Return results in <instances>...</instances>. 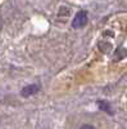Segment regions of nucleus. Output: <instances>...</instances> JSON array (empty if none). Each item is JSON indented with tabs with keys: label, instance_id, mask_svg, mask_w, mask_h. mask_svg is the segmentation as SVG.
<instances>
[{
	"label": "nucleus",
	"instance_id": "nucleus-3",
	"mask_svg": "<svg viewBox=\"0 0 127 129\" xmlns=\"http://www.w3.org/2000/svg\"><path fill=\"white\" fill-rule=\"evenodd\" d=\"M98 106H99L100 110H103V111H105V112H108V114H113V111H110L112 109H110V105H109V103L104 102V101H99V102H98Z\"/></svg>",
	"mask_w": 127,
	"mask_h": 129
},
{
	"label": "nucleus",
	"instance_id": "nucleus-2",
	"mask_svg": "<svg viewBox=\"0 0 127 129\" xmlns=\"http://www.w3.org/2000/svg\"><path fill=\"white\" fill-rule=\"evenodd\" d=\"M39 90H40L39 84H30V85H26V87L21 90V95L22 97H31V95L36 94Z\"/></svg>",
	"mask_w": 127,
	"mask_h": 129
},
{
	"label": "nucleus",
	"instance_id": "nucleus-4",
	"mask_svg": "<svg viewBox=\"0 0 127 129\" xmlns=\"http://www.w3.org/2000/svg\"><path fill=\"white\" fill-rule=\"evenodd\" d=\"M99 47H100V50L101 52H104V53H109L110 52V48H112V45L109 44V43H99Z\"/></svg>",
	"mask_w": 127,
	"mask_h": 129
},
{
	"label": "nucleus",
	"instance_id": "nucleus-1",
	"mask_svg": "<svg viewBox=\"0 0 127 129\" xmlns=\"http://www.w3.org/2000/svg\"><path fill=\"white\" fill-rule=\"evenodd\" d=\"M87 23V13L85 10H80L72 19V27L73 28H82Z\"/></svg>",
	"mask_w": 127,
	"mask_h": 129
}]
</instances>
